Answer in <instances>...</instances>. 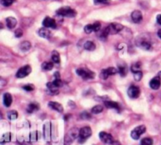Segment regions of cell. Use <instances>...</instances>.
<instances>
[{
	"label": "cell",
	"mask_w": 161,
	"mask_h": 145,
	"mask_svg": "<svg viewBox=\"0 0 161 145\" xmlns=\"http://www.w3.org/2000/svg\"><path fill=\"white\" fill-rule=\"evenodd\" d=\"M57 15L64 18H75L77 14L76 11L69 6L61 7L60 9L56 11Z\"/></svg>",
	"instance_id": "obj_2"
},
{
	"label": "cell",
	"mask_w": 161,
	"mask_h": 145,
	"mask_svg": "<svg viewBox=\"0 0 161 145\" xmlns=\"http://www.w3.org/2000/svg\"><path fill=\"white\" fill-rule=\"evenodd\" d=\"M18 111H16L15 110H12V111H10L7 112V118L13 121V120H16V119H18Z\"/></svg>",
	"instance_id": "obj_30"
},
{
	"label": "cell",
	"mask_w": 161,
	"mask_h": 145,
	"mask_svg": "<svg viewBox=\"0 0 161 145\" xmlns=\"http://www.w3.org/2000/svg\"><path fill=\"white\" fill-rule=\"evenodd\" d=\"M93 28H94V32H97L101 30V23L99 22H95L94 24H93Z\"/></svg>",
	"instance_id": "obj_42"
},
{
	"label": "cell",
	"mask_w": 161,
	"mask_h": 145,
	"mask_svg": "<svg viewBox=\"0 0 161 145\" xmlns=\"http://www.w3.org/2000/svg\"><path fill=\"white\" fill-rule=\"evenodd\" d=\"M47 93L50 95H57L58 94L59 91H58V87H56L55 85L54 84L53 82H50V83H47Z\"/></svg>",
	"instance_id": "obj_14"
},
{
	"label": "cell",
	"mask_w": 161,
	"mask_h": 145,
	"mask_svg": "<svg viewBox=\"0 0 161 145\" xmlns=\"http://www.w3.org/2000/svg\"><path fill=\"white\" fill-rule=\"evenodd\" d=\"M76 74L84 80L92 79L95 77V73L94 71H90L85 67H80L78 69H76Z\"/></svg>",
	"instance_id": "obj_3"
},
{
	"label": "cell",
	"mask_w": 161,
	"mask_h": 145,
	"mask_svg": "<svg viewBox=\"0 0 161 145\" xmlns=\"http://www.w3.org/2000/svg\"><path fill=\"white\" fill-rule=\"evenodd\" d=\"M109 145H122V144H121V143H120V142L114 141V140H113V141L111 143H109Z\"/></svg>",
	"instance_id": "obj_44"
},
{
	"label": "cell",
	"mask_w": 161,
	"mask_h": 145,
	"mask_svg": "<svg viewBox=\"0 0 161 145\" xmlns=\"http://www.w3.org/2000/svg\"><path fill=\"white\" fill-rule=\"evenodd\" d=\"M11 139H12V133H10V132L4 133L1 137V140H0L1 144L3 145L6 143H9V142L11 141Z\"/></svg>",
	"instance_id": "obj_22"
},
{
	"label": "cell",
	"mask_w": 161,
	"mask_h": 145,
	"mask_svg": "<svg viewBox=\"0 0 161 145\" xmlns=\"http://www.w3.org/2000/svg\"><path fill=\"white\" fill-rule=\"evenodd\" d=\"M48 106L50 107V108H52L53 110L56 111L57 112L59 113H62L64 111V107L63 106L61 105L60 103H57V102L55 101H50L48 103Z\"/></svg>",
	"instance_id": "obj_15"
},
{
	"label": "cell",
	"mask_w": 161,
	"mask_h": 145,
	"mask_svg": "<svg viewBox=\"0 0 161 145\" xmlns=\"http://www.w3.org/2000/svg\"><path fill=\"white\" fill-rule=\"evenodd\" d=\"M157 35H158V37H159V38L161 39V29H159V31H158Z\"/></svg>",
	"instance_id": "obj_45"
},
{
	"label": "cell",
	"mask_w": 161,
	"mask_h": 145,
	"mask_svg": "<svg viewBox=\"0 0 161 145\" xmlns=\"http://www.w3.org/2000/svg\"><path fill=\"white\" fill-rule=\"evenodd\" d=\"M14 35H15L16 38H21L23 35V31L21 28H18L16 29L15 32H14Z\"/></svg>",
	"instance_id": "obj_41"
},
{
	"label": "cell",
	"mask_w": 161,
	"mask_h": 145,
	"mask_svg": "<svg viewBox=\"0 0 161 145\" xmlns=\"http://www.w3.org/2000/svg\"><path fill=\"white\" fill-rule=\"evenodd\" d=\"M53 83H54V84L55 85L56 87H58V88H59V87H62V85H63L62 81H61V77L54 79V80L53 81Z\"/></svg>",
	"instance_id": "obj_38"
},
{
	"label": "cell",
	"mask_w": 161,
	"mask_h": 145,
	"mask_svg": "<svg viewBox=\"0 0 161 145\" xmlns=\"http://www.w3.org/2000/svg\"><path fill=\"white\" fill-rule=\"evenodd\" d=\"M38 34L40 37L44 38H50L51 36V33L50 30L47 29V28H42L38 31Z\"/></svg>",
	"instance_id": "obj_18"
},
{
	"label": "cell",
	"mask_w": 161,
	"mask_h": 145,
	"mask_svg": "<svg viewBox=\"0 0 161 145\" xmlns=\"http://www.w3.org/2000/svg\"><path fill=\"white\" fill-rule=\"evenodd\" d=\"M159 75L161 76V71H159Z\"/></svg>",
	"instance_id": "obj_46"
},
{
	"label": "cell",
	"mask_w": 161,
	"mask_h": 145,
	"mask_svg": "<svg viewBox=\"0 0 161 145\" xmlns=\"http://www.w3.org/2000/svg\"><path fill=\"white\" fill-rule=\"evenodd\" d=\"M84 31L87 34H90L91 32L94 31V28H93V24H87L84 27Z\"/></svg>",
	"instance_id": "obj_37"
},
{
	"label": "cell",
	"mask_w": 161,
	"mask_h": 145,
	"mask_svg": "<svg viewBox=\"0 0 161 145\" xmlns=\"http://www.w3.org/2000/svg\"><path fill=\"white\" fill-rule=\"evenodd\" d=\"M142 14L140 10H134L131 14V19L134 23L138 24L142 21Z\"/></svg>",
	"instance_id": "obj_16"
},
{
	"label": "cell",
	"mask_w": 161,
	"mask_h": 145,
	"mask_svg": "<svg viewBox=\"0 0 161 145\" xmlns=\"http://www.w3.org/2000/svg\"><path fill=\"white\" fill-rule=\"evenodd\" d=\"M22 88L27 92H31V91H33V90H35V87H34V85H32V84L24 85Z\"/></svg>",
	"instance_id": "obj_36"
},
{
	"label": "cell",
	"mask_w": 161,
	"mask_h": 145,
	"mask_svg": "<svg viewBox=\"0 0 161 145\" xmlns=\"http://www.w3.org/2000/svg\"><path fill=\"white\" fill-rule=\"evenodd\" d=\"M104 104L107 108L115 109V110L118 111H120V104H118L117 102L111 101V100H106V101L104 102Z\"/></svg>",
	"instance_id": "obj_17"
},
{
	"label": "cell",
	"mask_w": 161,
	"mask_h": 145,
	"mask_svg": "<svg viewBox=\"0 0 161 145\" xmlns=\"http://www.w3.org/2000/svg\"><path fill=\"white\" fill-rule=\"evenodd\" d=\"M94 3L95 5H99V4H109L110 0H94Z\"/></svg>",
	"instance_id": "obj_40"
},
{
	"label": "cell",
	"mask_w": 161,
	"mask_h": 145,
	"mask_svg": "<svg viewBox=\"0 0 161 145\" xmlns=\"http://www.w3.org/2000/svg\"><path fill=\"white\" fill-rule=\"evenodd\" d=\"M156 21H157L158 24L161 25V14H159V15L156 17Z\"/></svg>",
	"instance_id": "obj_43"
},
{
	"label": "cell",
	"mask_w": 161,
	"mask_h": 145,
	"mask_svg": "<svg viewBox=\"0 0 161 145\" xmlns=\"http://www.w3.org/2000/svg\"><path fill=\"white\" fill-rule=\"evenodd\" d=\"M13 98L10 93H6L3 94V104L6 107H10L11 104H12Z\"/></svg>",
	"instance_id": "obj_19"
},
{
	"label": "cell",
	"mask_w": 161,
	"mask_h": 145,
	"mask_svg": "<svg viewBox=\"0 0 161 145\" xmlns=\"http://www.w3.org/2000/svg\"><path fill=\"white\" fill-rule=\"evenodd\" d=\"M54 68V63L51 61H46L42 64V69L44 71H50Z\"/></svg>",
	"instance_id": "obj_27"
},
{
	"label": "cell",
	"mask_w": 161,
	"mask_h": 145,
	"mask_svg": "<svg viewBox=\"0 0 161 145\" xmlns=\"http://www.w3.org/2000/svg\"><path fill=\"white\" fill-rule=\"evenodd\" d=\"M118 72L120 73V75L122 76V77H124V76L126 75V73H127L126 65H125V64H123V65H122V64H119V65H118Z\"/></svg>",
	"instance_id": "obj_29"
},
{
	"label": "cell",
	"mask_w": 161,
	"mask_h": 145,
	"mask_svg": "<svg viewBox=\"0 0 161 145\" xmlns=\"http://www.w3.org/2000/svg\"><path fill=\"white\" fill-rule=\"evenodd\" d=\"M43 27L47 28L55 29L57 28V23H56L55 20L51 18H49V17L44 18V20L43 21Z\"/></svg>",
	"instance_id": "obj_12"
},
{
	"label": "cell",
	"mask_w": 161,
	"mask_h": 145,
	"mask_svg": "<svg viewBox=\"0 0 161 145\" xmlns=\"http://www.w3.org/2000/svg\"><path fill=\"white\" fill-rule=\"evenodd\" d=\"M99 138L104 143L109 144L113 141V137L111 134L106 133V132H101L99 133Z\"/></svg>",
	"instance_id": "obj_11"
},
{
	"label": "cell",
	"mask_w": 161,
	"mask_h": 145,
	"mask_svg": "<svg viewBox=\"0 0 161 145\" xmlns=\"http://www.w3.org/2000/svg\"><path fill=\"white\" fill-rule=\"evenodd\" d=\"M138 46H139L141 48L146 50H150L151 48H152V46H151L150 42L146 41V40H142V41L139 42V44H138Z\"/></svg>",
	"instance_id": "obj_26"
},
{
	"label": "cell",
	"mask_w": 161,
	"mask_h": 145,
	"mask_svg": "<svg viewBox=\"0 0 161 145\" xmlns=\"http://www.w3.org/2000/svg\"><path fill=\"white\" fill-rule=\"evenodd\" d=\"M16 0H1V4H2L3 6H10Z\"/></svg>",
	"instance_id": "obj_35"
},
{
	"label": "cell",
	"mask_w": 161,
	"mask_h": 145,
	"mask_svg": "<svg viewBox=\"0 0 161 145\" xmlns=\"http://www.w3.org/2000/svg\"><path fill=\"white\" fill-rule=\"evenodd\" d=\"M92 135V130L90 126H84L80 130L79 134V142L83 143L88 138H90Z\"/></svg>",
	"instance_id": "obj_4"
},
{
	"label": "cell",
	"mask_w": 161,
	"mask_h": 145,
	"mask_svg": "<svg viewBox=\"0 0 161 145\" xmlns=\"http://www.w3.org/2000/svg\"><path fill=\"white\" fill-rule=\"evenodd\" d=\"M41 137V133L39 131H33L29 134V140L31 142H35L39 140Z\"/></svg>",
	"instance_id": "obj_23"
},
{
	"label": "cell",
	"mask_w": 161,
	"mask_h": 145,
	"mask_svg": "<svg viewBox=\"0 0 161 145\" xmlns=\"http://www.w3.org/2000/svg\"><path fill=\"white\" fill-rule=\"evenodd\" d=\"M6 26L7 28H10V29H13L16 27L17 24H18V21L15 19L13 17H9L6 19Z\"/></svg>",
	"instance_id": "obj_20"
},
{
	"label": "cell",
	"mask_w": 161,
	"mask_h": 145,
	"mask_svg": "<svg viewBox=\"0 0 161 145\" xmlns=\"http://www.w3.org/2000/svg\"><path fill=\"white\" fill-rule=\"evenodd\" d=\"M116 73H118V70L115 67H108L106 69H103L100 74V78L103 80H106L109 76L114 75Z\"/></svg>",
	"instance_id": "obj_7"
},
{
	"label": "cell",
	"mask_w": 161,
	"mask_h": 145,
	"mask_svg": "<svg viewBox=\"0 0 161 145\" xmlns=\"http://www.w3.org/2000/svg\"><path fill=\"white\" fill-rule=\"evenodd\" d=\"M39 109V104H36V103H31V104H28V106L27 107V112L28 114H31V113L35 112L36 111H38Z\"/></svg>",
	"instance_id": "obj_21"
},
{
	"label": "cell",
	"mask_w": 161,
	"mask_h": 145,
	"mask_svg": "<svg viewBox=\"0 0 161 145\" xmlns=\"http://www.w3.org/2000/svg\"><path fill=\"white\" fill-rule=\"evenodd\" d=\"M161 86V79L160 76L158 75L154 77V78L151 79V81L149 82V87L150 88H152V90H159V87Z\"/></svg>",
	"instance_id": "obj_13"
},
{
	"label": "cell",
	"mask_w": 161,
	"mask_h": 145,
	"mask_svg": "<svg viewBox=\"0 0 161 145\" xmlns=\"http://www.w3.org/2000/svg\"><path fill=\"white\" fill-rule=\"evenodd\" d=\"M31 70L32 69H31V67L30 65L23 66L18 71V72L16 74V77L19 79L24 78L31 72Z\"/></svg>",
	"instance_id": "obj_8"
},
{
	"label": "cell",
	"mask_w": 161,
	"mask_h": 145,
	"mask_svg": "<svg viewBox=\"0 0 161 145\" xmlns=\"http://www.w3.org/2000/svg\"><path fill=\"white\" fill-rule=\"evenodd\" d=\"M103 110H104V107H103V106L96 105V106H94V107H92L91 112L93 113V114L97 115V114H100L101 112H102Z\"/></svg>",
	"instance_id": "obj_31"
},
{
	"label": "cell",
	"mask_w": 161,
	"mask_h": 145,
	"mask_svg": "<svg viewBox=\"0 0 161 145\" xmlns=\"http://www.w3.org/2000/svg\"><path fill=\"white\" fill-rule=\"evenodd\" d=\"M80 118H81L82 119L88 120V119H91V115H90L89 114L88 112H87V111H83V113H81V114H80Z\"/></svg>",
	"instance_id": "obj_39"
},
{
	"label": "cell",
	"mask_w": 161,
	"mask_h": 145,
	"mask_svg": "<svg viewBox=\"0 0 161 145\" xmlns=\"http://www.w3.org/2000/svg\"><path fill=\"white\" fill-rule=\"evenodd\" d=\"M43 137L47 141L51 139V123L47 122L43 125Z\"/></svg>",
	"instance_id": "obj_10"
},
{
	"label": "cell",
	"mask_w": 161,
	"mask_h": 145,
	"mask_svg": "<svg viewBox=\"0 0 161 145\" xmlns=\"http://www.w3.org/2000/svg\"><path fill=\"white\" fill-rule=\"evenodd\" d=\"M79 134H80V130L77 128H72L71 130L68 131L64 136V145H70L76 138H79Z\"/></svg>",
	"instance_id": "obj_1"
},
{
	"label": "cell",
	"mask_w": 161,
	"mask_h": 145,
	"mask_svg": "<svg viewBox=\"0 0 161 145\" xmlns=\"http://www.w3.org/2000/svg\"><path fill=\"white\" fill-rule=\"evenodd\" d=\"M109 35H116L123 29V26L119 23H112L108 27H106Z\"/></svg>",
	"instance_id": "obj_6"
},
{
	"label": "cell",
	"mask_w": 161,
	"mask_h": 145,
	"mask_svg": "<svg viewBox=\"0 0 161 145\" xmlns=\"http://www.w3.org/2000/svg\"><path fill=\"white\" fill-rule=\"evenodd\" d=\"M31 48V44L30 42L28 41H24L22 42L20 45V49L22 50L23 52H26L28 50H29Z\"/></svg>",
	"instance_id": "obj_25"
},
{
	"label": "cell",
	"mask_w": 161,
	"mask_h": 145,
	"mask_svg": "<svg viewBox=\"0 0 161 145\" xmlns=\"http://www.w3.org/2000/svg\"><path fill=\"white\" fill-rule=\"evenodd\" d=\"M141 145H152L153 144V140L150 137H145L142 139L140 142Z\"/></svg>",
	"instance_id": "obj_32"
},
{
	"label": "cell",
	"mask_w": 161,
	"mask_h": 145,
	"mask_svg": "<svg viewBox=\"0 0 161 145\" xmlns=\"http://www.w3.org/2000/svg\"><path fill=\"white\" fill-rule=\"evenodd\" d=\"M146 126H144V125H141V126L135 127L134 129L132 130L131 133H130V136H131L132 139L137 140L140 138L141 136H142L143 133H146Z\"/></svg>",
	"instance_id": "obj_5"
},
{
	"label": "cell",
	"mask_w": 161,
	"mask_h": 145,
	"mask_svg": "<svg viewBox=\"0 0 161 145\" xmlns=\"http://www.w3.org/2000/svg\"><path fill=\"white\" fill-rule=\"evenodd\" d=\"M141 63L140 62H137L135 63V64H134L133 65L131 66V71L132 72H136V71H141Z\"/></svg>",
	"instance_id": "obj_34"
},
{
	"label": "cell",
	"mask_w": 161,
	"mask_h": 145,
	"mask_svg": "<svg viewBox=\"0 0 161 145\" xmlns=\"http://www.w3.org/2000/svg\"><path fill=\"white\" fill-rule=\"evenodd\" d=\"M51 59H52L53 62L55 63V64H59L61 62V57H60V54L57 51L54 50L52 51V54H51Z\"/></svg>",
	"instance_id": "obj_28"
},
{
	"label": "cell",
	"mask_w": 161,
	"mask_h": 145,
	"mask_svg": "<svg viewBox=\"0 0 161 145\" xmlns=\"http://www.w3.org/2000/svg\"><path fill=\"white\" fill-rule=\"evenodd\" d=\"M83 47H84V49H85L86 50H88V51H94L96 49V45L94 44V42L87 41L84 43Z\"/></svg>",
	"instance_id": "obj_24"
},
{
	"label": "cell",
	"mask_w": 161,
	"mask_h": 145,
	"mask_svg": "<svg viewBox=\"0 0 161 145\" xmlns=\"http://www.w3.org/2000/svg\"><path fill=\"white\" fill-rule=\"evenodd\" d=\"M142 76H143V74H142V71H136V72H134V79L135 81L139 82L141 79H142Z\"/></svg>",
	"instance_id": "obj_33"
},
{
	"label": "cell",
	"mask_w": 161,
	"mask_h": 145,
	"mask_svg": "<svg viewBox=\"0 0 161 145\" xmlns=\"http://www.w3.org/2000/svg\"><path fill=\"white\" fill-rule=\"evenodd\" d=\"M140 88L138 87H136V86H130L127 90V95L131 99L138 98L140 96Z\"/></svg>",
	"instance_id": "obj_9"
}]
</instances>
